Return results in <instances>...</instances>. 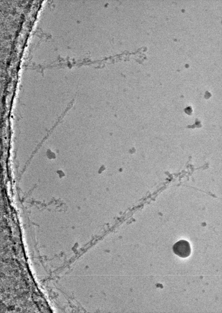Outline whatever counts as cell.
<instances>
[{"mask_svg":"<svg viewBox=\"0 0 222 313\" xmlns=\"http://www.w3.org/2000/svg\"><path fill=\"white\" fill-rule=\"evenodd\" d=\"M172 249L176 255L182 258L188 256L191 253V248L189 242L184 240H180L173 245Z\"/></svg>","mask_w":222,"mask_h":313,"instance_id":"obj_1","label":"cell"}]
</instances>
